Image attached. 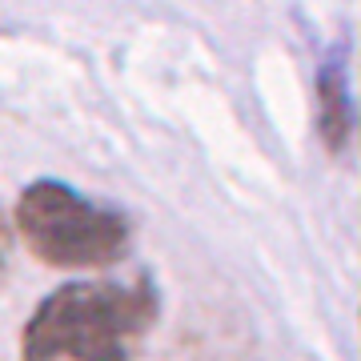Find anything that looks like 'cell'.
<instances>
[{"label": "cell", "instance_id": "cell-4", "mask_svg": "<svg viewBox=\"0 0 361 361\" xmlns=\"http://www.w3.org/2000/svg\"><path fill=\"white\" fill-rule=\"evenodd\" d=\"M4 249H8V225H4V213H0V273H4Z\"/></svg>", "mask_w": 361, "mask_h": 361}, {"label": "cell", "instance_id": "cell-3", "mask_svg": "<svg viewBox=\"0 0 361 361\" xmlns=\"http://www.w3.org/2000/svg\"><path fill=\"white\" fill-rule=\"evenodd\" d=\"M349 40L334 37L325 44L322 61H317V77H313V97H317V141L334 157L353 153L361 137V113L353 101V85H349Z\"/></svg>", "mask_w": 361, "mask_h": 361}, {"label": "cell", "instance_id": "cell-2", "mask_svg": "<svg viewBox=\"0 0 361 361\" xmlns=\"http://www.w3.org/2000/svg\"><path fill=\"white\" fill-rule=\"evenodd\" d=\"M13 229L49 269H109L133 249V217L125 209L97 201L56 177H40L20 189Z\"/></svg>", "mask_w": 361, "mask_h": 361}, {"label": "cell", "instance_id": "cell-1", "mask_svg": "<svg viewBox=\"0 0 361 361\" xmlns=\"http://www.w3.org/2000/svg\"><path fill=\"white\" fill-rule=\"evenodd\" d=\"M157 317L161 289L149 273L65 281L25 317L20 361H133Z\"/></svg>", "mask_w": 361, "mask_h": 361}]
</instances>
